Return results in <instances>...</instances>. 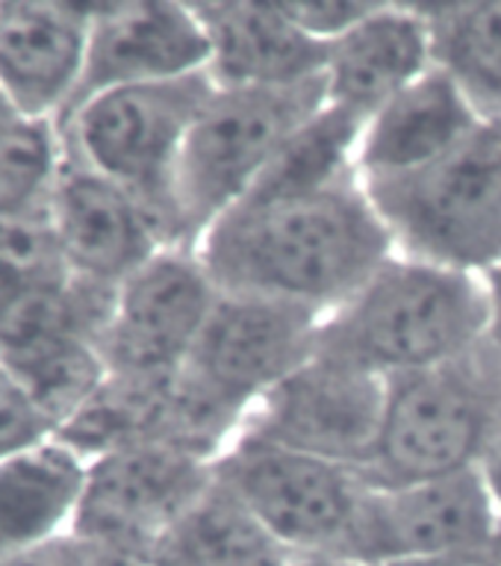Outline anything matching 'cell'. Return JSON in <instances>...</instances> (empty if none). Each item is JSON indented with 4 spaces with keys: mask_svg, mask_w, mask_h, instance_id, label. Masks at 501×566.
<instances>
[{
    "mask_svg": "<svg viewBox=\"0 0 501 566\" xmlns=\"http://www.w3.org/2000/svg\"><path fill=\"white\" fill-rule=\"evenodd\" d=\"M221 292L290 301L331 313L389 256L396 242L361 177L286 201H242L195 245Z\"/></svg>",
    "mask_w": 501,
    "mask_h": 566,
    "instance_id": "cell-1",
    "label": "cell"
},
{
    "mask_svg": "<svg viewBox=\"0 0 501 566\" xmlns=\"http://www.w3.org/2000/svg\"><path fill=\"white\" fill-rule=\"evenodd\" d=\"M487 339L481 274L393 254L319 322L316 354L389 380L431 369Z\"/></svg>",
    "mask_w": 501,
    "mask_h": 566,
    "instance_id": "cell-2",
    "label": "cell"
},
{
    "mask_svg": "<svg viewBox=\"0 0 501 566\" xmlns=\"http://www.w3.org/2000/svg\"><path fill=\"white\" fill-rule=\"evenodd\" d=\"M501 433V354L481 343L431 369L387 380L369 486H401L484 467Z\"/></svg>",
    "mask_w": 501,
    "mask_h": 566,
    "instance_id": "cell-3",
    "label": "cell"
},
{
    "mask_svg": "<svg viewBox=\"0 0 501 566\" xmlns=\"http://www.w3.org/2000/svg\"><path fill=\"white\" fill-rule=\"evenodd\" d=\"M216 92L207 71L192 77L109 88L74 106L60 124L71 157L136 198L168 248H184L175 216V171L186 136Z\"/></svg>",
    "mask_w": 501,
    "mask_h": 566,
    "instance_id": "cell-4",
    "label": "cell"
},
{
    "mask_svg": "<svg viewBox=\"0 0 501 566\" xmlns=\"http://www.w3.org/2000/svg\"><path fill=\"white\" fill-rule=\"evenodd\" d=\"M363 186L398 254L472 274L501 260V118L431 166Z\"/></svg>",
    "mask_w": 501,
    "mask_h": 566,
    "instance_id": "cell-5",
    "label": "cell"
},
{
    "mask_svg": "<svg viewBox=\"0 0 501 566\" xmlns=\"http://www.w3.org/2000/svg\"><path fill=\"white\" fill-rule=\"evenodd\" d=\"M327 104L325 77L283 88H219L186 136L175 171L180 242L192 248L246 198L286 136Z\"/></svg>",
    "mask_w": 501,
    "mask_h": 566,
    "instance_id": "cell-6",
    "label": "cell"
},
{
    "mask_svg": "<svg viewBox=\"0 0 501 566\" xmlns=\"http://www.w3.org/2000/svg\"><path fill=\"white\" fill-rule=\"evenodd\" d=\"M212 469L290 555L348 557L354 525L369 493L357 469L251 433H239Z\"/></svg>",
    "mask_w": 501,
    "mask_h": 566,
    "instance_id": "cell-7",
    "label": "cell"
},
{
    "mask_svg": "<svg viewBox=\"0 0 501 566\" xmlns=\"http://www.w3.org/2000/svg\"><path fill=\"white\" fill-rule=\"evenodd\" d=\"M212 463L148 442L88 460L86 490L71 537L150 566V555L210 484Z\"/></svg>",
    "mask_w": 501,
    "mask_h": 566,
    "instance_id": "cell-8",
    "label": "cell"
},
{
    "mask_svg": "<svg viewBox=\"0 0 501 566\" xmlns=\"http://www.w3.org/2000/svg\"><path fill=\"white\" fill-rule=\"evenodd\" d=\"M384 405L387 380L313 354L251 407L239 433L357 469L363 475L378 449Z\"/></svg>",
    "mask_w": 501,
    "mask_h": 566,
    "instance_id": "cell-9",
    "label": "cell"
},
{
    "mask_svg": "<svg viewBox=\"0 0 501 566\" xmlns=\"http://www.w3.org/2000/svg\"><path fill=\"white\" fill-rule=\"evenodd\" d=\"M221 290L192 248H163L113 292L101 331L109 371L166 378L184 369Z\"/></svg>",
    "mask_w": 501,
    "mask_h": 566,
    "instance_id": "cell-10",
    "label": "cell"
},
{
    "mask_svg": "<svg viewBox=\"0 0 501 566\" xmlns=\"http://www.w3.org/2000/svg\"><path fill=\"white\" fill-rule=\"evenodd\" d=\"M319 322L322 313L301 304L221 292L180 371L248 416L269 389L316 354Z\"/></svg>",
    "mask_w": 501,
    "mask_h": 566,
    "instance_id": "cell-11",
    "label": "cell"
},
{
    "mask_svg": "<svg viewBox=\"0 0 501 566\" xmlns=\"http://www.w3.org/2000/svg\"><path fill=\"white\" fill-rule=\"evenodd\" d=\"M501 511L481 469L401 486H369L348 557L366 566L414 564L493 546Z\"/></svg>",
    "mask_w": 501,
    "mask_h": 566,
    "instance_id": "cell-12",
    "label": "cell"
},
{
    "mask_svg": "<svg viewBox=\"0 0 501 566\" xmlns=\"http://www.w3.org/2000/svg\"><path fill=\"white\" fill-rule=\"evenodd\" d=\"M48 221L77 283L115 292L168 248L148 210L127 189L65 150L48 201Z\"/></svg>",
    "mask_w": 501,
    "mask_h": 566,
    "instance_id": "cell-13",
    "label": "cell"
},
{
    "mask_svg": "<svg viewBox=\"0 0 501 566\" xmlns=\"http://www.w3.org/2000/svg\"><path fill=\"white\" fill-rule=\"evenodd\" d=\"M207 65L210 39L192 3H92L86 65L71 109L109 88L192 77Z\"/></svg>",
    "mask_w": 501,
    "mask_h": 566,
    "instance_id": "cell-14",
    "label": "cell"
},
{
    "mask_svg": "<svg viewBox=\"0 0 501 566\" xmlns=\"http://www.w3.org/2000/svg\"><path fill=\"white\" fill-rule=\"evenodd\" d=\"M92 3H0V92L30 122L56 124L77 97Z\"/></svg>",
    "mask_w": 501,
    "mask_h": 566,
    "instance_id": "cell-15",
    "label": "cell"
},
{
    "mask_svg": "<svg viewBox=\"0 0 501 566\" xmlns=\"http://www.w3.org/2000/svg\"><path fill=\"white\" fill-rule=\"evenodd\" d=\"M192 7L210 39L207 74L219 88H283L325 77L327 44L292 24L278 0Z\"/></svg>",
    "mask_w": 501,
    "mask_h": 566,
    "instance_id": "cell-16",
    "label": "cell"
},
{
    "mask_svg": "<svg viewBox=\"0 0 501 566\" xmlns=\"http://www.w3.org/2000/svg\"><path fill=\"white\" fill-rule=\"evenodd\" d=\"M431 65V30L419 7L380 3L366 21L327 44V104L369 122Z\"/></svg>",
    "mask_w": 501,
    "mask_h": 566,
    "instance_id": "cell-17",
    "label": "cell"
},
{
    "mask_svg": "<svg viewBox=\"0 0 501 566\" xmlns=\"http://www.w3.org/2000/svg\"><path fill=\"white\" fill-rule=\"evenodd\" d=\"M484 124V115L442 69L398 92L363 124L357 171L361 180L398 177L431 166L463 145Z\"/></svg>",
    "mask_w": 501,
    "mask_h": 566,
    "instance_id": "cell-18",
    "label": "cell"
},
{
    "mask_svg": "<svg viewBox=\"0 0 501 566\" xmlns=\"http://www.w3.org/2000/svg\"><path fill=\"white\" fill-rule=\"evenodd\" d=\"M86 472L88 460L56 433L0 458V557L71 537Z\"/></svg>",
    "mask_w": 501,
    "mask_h": 566,
    "instance_id": "cell-19",
    "label": "cell"
},
{
    "mask_svg": "<svg viewBox=\"0 0 501 566\" xmlns=\"http://www.w3.org/2000/svg\"><path fill=\"white\" fill-rule=\"evenodd\" d=\"M290 557L212 469L210 484L159 539L150 566H281Z\"/></svg>",
    "mask_w": 501,
    "mask_h": 566,
    "instance_id": "cell-20",
    "label": "cell"
},
{
    "mask_svg": "<svg viewBox=\"0 0 501 566\" xmlns=\"http://www.w3.org/2000/svg\"><path fill=\"white\" fill-rule=\"evenodd\" d=\"M363 124H366L363 118L343 106L325 104L286 136L254 189L242 201L263 203L304 198L361 177L357 150H361Z\"/></svg>",
    "mask_w": 501,
    "mask_h": 566,
    "instance_id": "cell-21",
    "label": "cell"
},
{
    "mask_svg": "<svg viewBox=\"0 0 501 566\" xmlns=\"http://www.w3.org/2000/svg\"><path fill=\"white\" fill-rule=\"evenodd\" d=\"M175 410V375H118L109 371L86 407L56 437L86 460L133 446L166 442Z\"/></svg>",
    "mask_w": 501,
    "mask_h": 566,
    "instance_id": "cell-22",
    "label": "cell"
},
{
    "mask_svg": "<svg viewBox=\"0 0 501 566\" xmlns=\"http://www.w3.org/2000/svg\"><path fill=\"white\" fill-rule=\"evenodd\" d=\"M431 30L434 65L484 118H501V0L416 3Z\"/></svg>",
    "mask_w": 501,
    "mask_h": 566,
    "instance_id": "cell-23",
    "label": "cell"
},
{
    "mask_svg": "<svg viewBox=\"0 0 501 566\" xmlns=\"http://www.w3.org/2000/svg\"><path fill=\"white\" fill-rule=\"evenodd\" d=\"M65 145L56 124L21 122L0 133V219L48 210Z\"/></svg>",
    "mask_w": 501,
    "mask_h": 566,
    "instance_id": "cell-24",
    "label": "cell"
},
{
    "mask_svg": "<svg viewBox=\"0 0 501 566\" xmlns=\"http://www.w3.org/2000/svg\"><path fill=\"white\" fill-rule=\"evenodd\" d=\"M53 437V424L35 405L24 380L0 363V458Z\"/></svg>",
    "mask_w": 501,
    "mask_h": 566,
    "instance_id": "cell-25",
    "label": "cell"
},
{
    "mask_svg": "<svg viewBox=\"0 0 501 566\" xmlns=\"http://www.w3.org/2000/svg\"><path fill=\"white\" fill-rule=\"evenodd\" d=\"M278 3L292 24L325 44L336 42L380 7L366 0H278Z\"/></svg>",
    "mask_w": 501,
    "mask_h": 566,
    "instance_id": "cell-26",
    "label": "cell"
},
{
    "mask_svg": "<svg viewBox=\"0 0 501 566\" xmlns=\"http://www.w3.org/2000/svg\"><path fill=\"white\" fill-rule=\"evenodd\" d=\"M0 566H148L109 548L92 546L86 539L65 537L44 548H33L24 555L0 557Z\"/></svg>",
    "mask_w": 501,
    "mask_h": 566,
    "instance_id": "cell-27",
    "label": "cell"
},
{
    "mask_svg": "<svg viewBox=\"0 0 501 566\" xmlns=\"http://www.w3.org/2000/svg\"><path fill=\"white\" fill-rule=\"evenodd\" d=\"M487 292V343L501 354V260L481 272Z\"/></svg>",
    "mask_w": 501,
    "mask_h": 566,
    "instance_id": "cell-28",
    "label": "cell"
},
{
    "mask_svg": "<svg viewBox=\"0 0 501 566\" xmlns=\"http://www.w3.org/2000/svg\"><path fill=\"white\" fill-rule=\"evenodd\" d=\"M389 566H501V557L493 546L469 548V552H455V555L431 557V560H414V564H389Z\"/></svg>",
    "mask_w": 501,
    "mask_h": 566,
    "instance_id": "cell-29",
    "label": "cell"
},
{
    "mask_svg": "<svg viewBox=\"0 0 501 566\" xmlns=\"http://www.w3.org/2000/svg\"><path fill=\"white\" fill-rule=\"evenodd\" d=\"M481 475H484L487 486H490V493H493L495 504H499L501 511V433L493 449H490V454H487L484 467H481Z\"/></svg>",
    "mask_w": 501,
    "mask_h": 566,
    "instance_id": "cell-30",
    "label": "cell"
},
{
    "mask_svg": "<svg viewBox=\"0 0 501 566\" xmlns=\"http://www.w3.org/2000/svg\"><path fill=\"white\" fill-rule=\"evenodd\" d=\"M281 566H366L348 557H334V555H292L286 564Z\"/></svg>",
    "mask_w": 501,
    "mask_h": 566,
    "instance_id": "cell-31",
    "label": "cell"
},
{
    "mask_svg": "<svg viewBox=\"0 0 501 566\" xmlns=\"http://www.w3.org/2000/svg\"><path fill=\"white\" fill-rule=\"evenodd\" d=\"M21 122H30V118H24V115L18 113L15 106L9 104V97L0 92V133L12 130V127H15V124H21Z\"/></svg>",
    "mask_w": 501,
    "mask_h": 566,
    "instance_id": "cell-32",
    "label": "cell"
},
{
    "mask_svg": "<svg viewBox=\"0 0 501 566\" xmlns=\"http://www.w3.org/2000/svg\"><path fill=\"white\" fill-rule=\"evenodd\" d=\"M493 552L501 557V520H499V528H495V537H493Z\"/></svg>",
    "mask_w": 501,
    "mask_h": 566,
    "instance_id": "cell-33",
    "label": "cell"
}]
</instances>
